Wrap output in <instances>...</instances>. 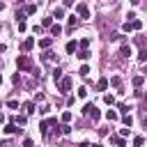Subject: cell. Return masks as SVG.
<instances>
[{
  "label": "cell",
  "instance_id": "16",
  "mask_svg": "<svg viewBox=\"0 0 147 147\" xmlns=\"http://www.w3.org/2000/svg\"><path fill=\"white\" fill-rule=\"evenodd\" d=\"M78 57H80V60H90L92 53H90V51H78Z\"/></svg>",
  "mask_w": 147,
  "mask_h": 147
},
{
  "label": "cell",
  "instance_id": "13",
  "mask_svg": "<svg viewBox=\"0 0 147 147\" xmlns=\"http://www.w3.org/2000/svg\"><path fill=\"white\" fill-rule=\"evenodd\" d=\"M78 51V44L76 41H67V53H76Z\"/></svg>",
  "mask_w": 147,
  "mask_h": 147
},
{
  "label": "cell",
  "instance_id": "15",
  "mask_svg": "<svg viewBox=\"0 0 147 147\" xmlns=\"http://www.w3.org/2000/svg\"><path fill=\"white\" fill-rule=\"evenodd\" d=\"M122 122H124V126L129 129V126L133 124V117H131V115H122Z\"/></svg>",
  "mask_w": 147,
  "mask_h": 147
},
{
  "label": "cell",
  "instance_id": "22",
  "mask_svg": "<svg viewBox=\"0 0 147 147\" xmlns=\"http://www.w3.org/2000/svg\"><path fill=\"white\" fill-rule=\"evenodd\" d=\"M103 101H106L108 106H113V103H115V96H113V94H103Z\"/></svg>",
  "mask_w": 147,
  "mask_h": 147
},
{
  "label": "cell",
  "instance_id": "3",
  "mask_svg": "<svg viewBox=\"0 0 147 147\" xmlns=\"http://www.w3.org/2000/svg\"><path fill=\"white\" fill-rule=\"evenodd\" d=\"M76 11H78V16H80V18H90V9H87V5H85V2L76 5Z\"/></svg>",
  "mask_w": 147,
  "mask_h": 147
},
{
  "label": "cell",
  "instance_id": "8",
  "mask_svg": "<svg viewBox=\"0 0 147 147\" xmlns=\"http://www.w3.org/2000/svg\"><path fill=\"white\" fill-rule=\"evenodd\" d=\"M32 46H34V39H32V37H30V39H25V41L21 44V48H23V51H30Z\"/></svg>",
  "mask_w": 147,
  "mask_h": 147
},
{
  "label": "cell",
  "instance_id": "25",
  "mask_svg": "<svg viewBox=\"0 0 147 147\" xmlns=\"http://www.w3.org/2000/svg\"><path fill=\"white\" fill-rule=\"evenodd\" d=\"M78 46H80V51H87V46H90V39H80V44H78Z\"/></svg>",
  "mask_w": 147,
  "mask_h": 147
},
{
  "label": "cell",
  "instance_id": "30",
  "mask_svg": "<svg viewBox=\"0 0 147 147\" xmlns=\"http://www.w3.org/2000/svg\"><path fill=\"white\" fill-rule=\"evenodd\" d=\"M78 96H87V87H78Z\"/></svg>",
  "mask_w": 147,
  "mask_h": 147
},
{
  "label": "cell",
  "instance_id": "26",
  "mask_svg": "<svg viewBox=\"0 0 147 147\" xmlns=\"http://www.w3.org/2000/svg\"><path fill=\"white\" fill-rule=\"evenodd\" d=\"M78 74H80V76H87V74H90V67H87V64H83V67L78 69Z\"/></svg>",
  "mask_w": 147,
  "mask_h": 147
},
{
  "label": "cell",
  "instance_id": "24",
  "mask_svg": "<svg viewBox=\"0 0 147 147\" xmlns=\"http://www.w3.org/2000/svg\"><path fill=\"white\" fill-rule=\"evenodd\" d=\"M57 129H60V133H71V126L69 124H60Z\"/></svg>",
  "mask_w": 147,
  "mask_h": 147
},
{
  "label": "cell",
  "instance_id": "19",
  "mask_svg": "<svg viewBox=\"0 0 147 147\" xmlns=\"http://www.w3.org/2000/svg\"><path fill=\"white\" fill-rule=\"evenodd\" d=\"M14 124H16V126H18V124L23 126V124H25V115H16V117H14Z\"/></svg>",
  "mask_w": 147,
  "mask_h": 147
},
{
  "label": "cell",
  "instance_id": "37",
  "mask_svg": "<svg viewBox=\"0 0 147 147\" xmlns=\"http://www.w3.org/2000/svg\"><path fill=\"white\" fill-rule=\"evenodd\" d=\"M0 83H2V76H0Z\"/></svg>",
  "mask_w": 147,
  "mask_h": 147
},
{
  "label": "cell",
  "instance_id": "4",
  "mask_svg": "<svg viewBox=\"0 0 147 147\" xmlns=\"http://www.w3.org/2000/svg\"><path fill=\"white\" fill-rule=\"evenodd\" d=\"M23 110H25V115H34V113H37V106H34V101H28V103L23 106Z\"/></svg>",
  "mask_w": 147,
  "mask_h": 147
},
{
  "label": "cell",
  "instance_id": "1",
  "mask_svg": "<svg viewBox=\"0 0 147 147\" xmlns=\"http://www.w3.org/2000/svg\"><path fill=\"white\" fill-rule=\"evenodd\" d=\"M16 67H18V71H32V60L28 57V55H18L16 57Z\"/></svg>",
  "mask_w": 147,
  "mask_h": 147
},
{
  "label": "cell",
  "instance_id": "32",
  "mask_svg": "<svg viewBox=\"0 0 147 147\" xmlns=\"http://www.w3.org/2000/svg\"><path fill=\"white\" fill-rule=\"evenodd\" d=\"M23 147H32V140H30V138H25V140H23Z\"/></svg>",
  "mask_w": 147,
  "mask_h": 147
},
{
  "label": "cell",
  "instance_id": "9",
  "mask_svg": "<svg viewBox=\"0 0 147 147\" xmlns=\"http://www.w3.org/2000/svg\"><path fill=\"white\" fill-rule=\"evenodd\" d=\"M119 55H122V57H129V55H131V46H129V44H124V46L119 48Z\"/></svg>",
  "mask_w": 147,
  "mask_h": 147
},
{
  "label": "cell",
  "instance_id": "7",
  "mask_svg": "<svg viewBox=\"0 0 147 147\" xmlns=\"http://www.w3.org/2000/svg\"><path fill=\"white\" fill-rule=\"evenodd\" d=\"M34 11H37V5H25V7H23V11H21V14H23V16H25V14H34Z\"/></svg>",
  "mask_w": 147,
  "mask_h": 147
},
{
  "label": "cell",
  "instance_id": "12",
  "mask_svg": "<svg viewBox=\"0 0 147 147\" xmlns=\"http://www.w3.org/2000/svg\"><path fill=\"white\" fill-rule=\"evenodd\" d=\"M129 23H131V30H142V21L133 18V21H129Z\"/></svg>",
  "mask_w": 147,
  "mask_h": 147
},
{
  "label": "cell",
  "instance_id": "31",
  "mask_svg": "<svg viewBox=\"0 0 147 147\" xmlns=\"http://www.w3.org/2000/svg\"><path fill=\"white\" fill-rule=\"evenodd\" d=\"M129 136V129H119V138H126Z\"/></svg>",
  "mask_w": 147,
  "mask_h": 147
},
{
  "label": "cell",
  "instance_id": "2",
  "mask_svg": "<svg viewBox=\"0 0 147 147\" xmlns=\"http://www.w3.org/2000/svg\"><path fill=\"white\" fill-rule=\"evenodd\" d=\"M71 85H74L71 76H64V78L60 80V85H57V87H60V92H69V90H71Z\"/></svg>",
  "mask_w": 147,
  "mask_h": 147
},
{
  "label": "cell",
  "instance_id": "33",
  "mask_svg": "<svg viewBox=\"0 0 147 147\" xmlns=\"http://www.w3.org/2000/svg\"><path fill=\"white\" fill-rule=\"evenodd\" d=\"M5 51H7V46H5V44H0V53H5Z\"/></svg>",
  "mask_w": 147,
  "mask_h": 147
},
{
  "label": "cell",
  "instance_id": "6",
  "mask_svg": "<svg viewBox=\"0 0 147 147\" xmlns=\"http://www.w3.org/2000/svg\"><path fill=\"white\" fill-rule=\"evenodd\" d=\"M110 142H113L115 147H124V145H126V142H124V138H119V136H113V138H110Z\"/></svg>",
  "mask_w": 147,
  "mask_h": 147
},
{
  "label": "cell",
  "instance_id": "10",
  "mask_svg": "<svg viewBox=\"0 0 147 147\" xmlns=\"http://www.w3.org/2000/svg\"><path fill=\"white\" fill-rule=\"evenodd\" d=\"M106 87H108V78H99V83H96V90H99V92H103Z\"/></svg>",
  "mask_w": 147,
  "mask_h": 147
},
{
  "label": "cell",
  "instance_id": "18",
  "mask_svg": "<svg viewBox=\"0 0 147 147\" xmlns=\"http://www.w3.org/2000/svg\"><path fill=\"white\" fill-rule=\"evenodd\" d=\"M106 119H108V122H115V119H117V113H115V110H108V113H106Z\"/></svg>",
  "mask_w": 147,
  "mask_h": 147
},
{
  "label": "cell",
  "instance_id": "5",
  "mask_svg": "<svg viewBox=\"0 0 147 147\" xmlns=\"http://www.w3.org/2000/svg\"><path fill=\"white\" fill-rule=\"evenodd\" d=\"M53 44V37H44V39H39V48H48Z\"/></svg>",
  "mask_w": 147,
  "mask_h": 147
},
{
  "label": "cell",
  "instance_id": "11",
  "mask_svg": "<svg viewBox=\"0 0 147 147\" xmlns=\"http://www.w3.org/2000/svg\"><path fill=\"white\" fill-rule=\"evenodd\" d=\"M16 131H18V126H16L14 122H9V124L5 126V133H9V136H11V133H16Z\"/></svg>",
  "mask_w": 147,
  "mask_h": 147
},
{
  "label": "cell",
  "instance_id": "34",
  "mask_svg": "<svg viewBox=\"0 0 147 147\" xmlns=\"http://www.w3.org/2000/svg\"><path fill=\"white\" fill-rule=\"evenodd\" d=\"M78 147H90V145H87V142H80V145H78Z\"/></svg>",
  "mask_w": 147,
  "mask_h": 147
},
{
  "label": "cell",
  "instance_id": "29",
  "mask_svg": "<svg viewBox=\"0 0 147 147\" xmlns=\"http://www.w3.org/2000/svg\"><path fill=\"white\" fill-rule=\"evenodd\" d=\"M110 83H113V85H115V87H122V80H119V78H117V76H115V78H113V80H110Z\"/></svg>",
  "mask_w": 147,
  "mask_h": 147
},
{
  "label": "cell",
  "instance_id": "36",
  "mask_svg": "<svg viewBox=\"0 0 147 147\" xmlns=\"http://www.w3.org/2000/svg\"><path fill=\"white\" fill-rule=\"evenodd\" d=\"M92 147H101V145H92Z\"/></svg>",
  "mask_w": 147,
  "mask_h": 147
},
{
  "label": "cell",
  "instance_id": "28",
  "mask_svg": "<svg viewBox=\"0 0 147 147\" xmlns=\"http://www.w3.org/2000/svg\"><path fill=\"white\" fill-rule=\"evenodd\" d=\"M41 25H44V28H51V25H53V18H44Z\"/></svg>",
  "mask_w": 147,
  "mask_h": 147
},
{
  "label": "cell",
  "instance_id": "20",
  "mask_svg": "<svg viewBox=\"0 0 147 147\" xmlns=\"http://www.w3.org/2000/svg\"><path fill=\"white\" fill-rule=\"evenodd\" d=\"M142 142H145L142 136H136V138H133V147H142Z\"/></svg>",
  "mask_w": 147,
  "mask_h": 147
},
{
  "label": "cell",
  "instance_id": "23",
  "mask_svg": "<svg viewBox=\"0 0 147 147\" xmlns=\"http://www.w3.org/2000/svg\"><path fill=\"white\" fill-rule=\"evenodd\" d=\"M71 122V113L67 110V113H62V124H69Z\"/></svg>",
  "mask_w": 147,
  "mask_h": 147
},
{
  "label": "cell",
  "instance_id": "27",
  "mask_svg": "<svg viewBox=\"0 0 147 147\" xmlns=\"http://www.w3.org/2000/svg\"><path fill=\"white\" fill-rule=\"evenodd\" d=\"M76 23H78V18H76V16H74V14H71V16H69V28H74V25H76Z\"/></svg>",
  "mask_w": 147,
  "mask_h": 147
},
{
  "label": "cell",
  "instance_id": "35",
  "mask_svg": "<svg viewBox=\"0 0 147 147\" xmlns=\"http://www.w3.org/2000/svg\"><path fill=\"white\" fill-rule=\"evenodd\" d=\"M0 122H5V115H2V113H0Z\"/></svg>",
  "mask_w": 147,
  "mask_h": 147
},
{
  "label": "cell",
  "instance_id": "21",
  "mask_svg": "<svg viewBox=\"0 0 147 147\" xmlns=\"http://www.w3.org/2000/svg\"><path fill=\"white\" fill-rule=\"evenodd\" d=\"M53 80H57V83L62 80V69H55V71H53Z\"/></svg>",
  "mask_w": 147,
  "mask_h": 147
},
{
  "label": "cell",
  "instance_id": "14",
  "mask_svg": "<svg viewBox=\"0 0 147 147\" xmlns=\"http://www.w3.org/2000/svg\"><path fill=\"white\" fill-rule=\"evenodd\" d=\"M60 32H62V28H60L57 23H53V25H51V34H53V37H57Z\"/></svg>",
  "mask_w": 147,
  "mask_h": 147
},
{
  "label": "cell",
  "instance_id": "17",
  "mask_svg": "<svg viewBox=\"0 0 147 147\" xmlns=\"http://www.w3.org/2000/svg\"><path fill=\"white\" fill-rule=\"evenodd\" d=\"M142 83H145V76H133V85L136 87H140Z\"/></svg>",
  "mask_w": 147,
  "mask_h": 147
}]
</instances>
